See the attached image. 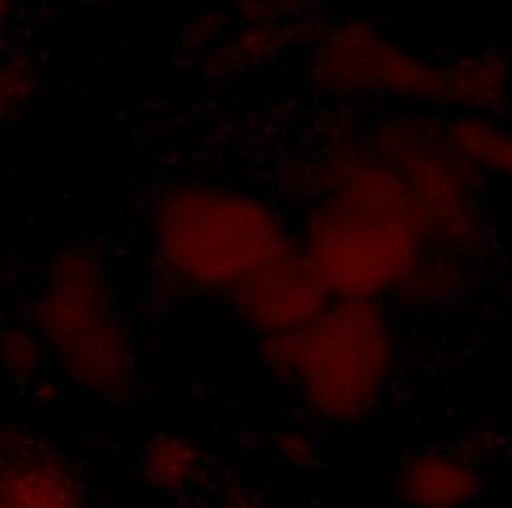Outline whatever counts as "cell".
<instances>
[{"instance_id": "obj_1", "label": "cell", "mask_w": 512, "mask_h": 508, "mask_svg": "<svg viewBox=\"0 0 512 508\" xmlns=\"http://www.w3.org/2000/svg\"><path fill=\"white\" fill-rule=\"evenodd\" d=\"M332 297L400 293L429 256L425 214L383 159L345 165L297 242Z\"/></svg>"}, {"instance_id": "obj_2", "label": "cell", "mask_w": 512, "mask_h": 508, "mask_svg": "<svg viewBox=\"0 0 512 508\" xmlns=\"http://www.w3.org/2000/svg\"><path fill=\"white\" fill-rule=\"evenodd\" d=\"M258 359L310 421L335 429L361 427L392 390L396 326L381 300L332 297L297 333L260 339Z\"/></svg>"}, {"instance_id": "obj_3", "label": "cell", "mask_w": 512, "mask_h": 508, "mask_svg": "<svg viewBox=\"0 0 512 508\" xmlns=\"http://www.w3.org/2000/svg\"><path fill=\"white\" fill-rule=\"evenodd\" d=\"M150 238L159 275L176 293L225 295L297 247L286 218L244 190L176 183L152 207Z\"/></svg>"}, {"instance_id": "obj_4", "label": "cell", "mask_w": 512, "mask_h": 508, "mask_svg": "<svg viewBox=\"0 0 512 508\" xmlns=\"http://www.w3.org/2000/svg\"><path fill=\"white\" fill-rule=\"evenodd\" d=\"M31 328L47 357L77 390L130 401L139 390V355L113 275L91 247L60 249L31 300Z\"/></svg>"}, {"instance_id": "obj_5", "label": "cell", "mask_w": 512, "mask_h": 508, "mask_svg": "<svg viewBox=\"0 0 512 508\" xmlns=\"http://www.w3.org/2000/svg\"><path fill=\"white\" fill-rule=\"evenodd\" d=\"M376 148L418 201L431 245L455 253L482 247L484 214L475 187L480 172L449 148L444 132L418 117L400 119L381 132Z\"/></svg>"}, {"instance_id": "obj_6", "label": "cell", "mask_w": 512, "mask_h": 508, "mask_svg": "<svg viewBox=\"0 0 512 508\" xmlns=\"http://www.w3.org/2000/svg\"><path fill=\"white\" fill-rule=\"evenodd\" d=\"M308 77L330 95L447 104L442 66L420 58L365 20H343L317 31L308 55Z\"/></svg>"}, {"instance_id": "obj_7", "label": "cell", "mask_w": 512, "mask_h": 508, "mask_svg": "<svg viewBox=\"0 0 512 508\" xmlns=\"http://www.w3.org/2000/svg\"><path fill=\"white\" fill-rule=\"evenodd\" d=\"M229 302L240 324L264 339L308 326L332 302V293L295 247L244 280Z\"/></svg>"}, {"instance_id": "obj_8", "label": "cell", "mask_w": 512, "mask_h": 508, "mask_svg": "<svg viewBox=\"0 0 512 508\" xmlns=\"http://www.w3.org/2000/svg\"><path fill=\"white\" fill-rule=\"evenodd\" d=\"M0 508H88V495L73 462L47 438L3 429Z\"/></svg>"}, {"instance_id": "obj_9", "label": "cell", "mask_w": 512, "mask_h": 508, "mask_svg": "<svg viewBox=\"0 0 512 508\" xmlns=\"http://www.w3.org/2000/svg\"><path fill=\"white\" fill-rule=\"evenodd\" d=\"M394 493L409 508H469L482 498L486 473L480 460L453 447H420L394 469Z\"/></svg>"}, {"instance_id": "obj_10", "label": "cell", "mask_w": 512, "mask_h": 508, "mask_svg": "<svg viewBox=\"0 0 512 508\" xmlns=\"http://www.w3.org/2000/svg\"><path fill=\"white\" fill-rule=\"evenodd\" d=\"M207 476L203 445L178 429H157L139 449V478L154 493H185Z\"/></svg>"}, {"instance_id": "obj_11", "label": "cell", "mask_w": 512, "mask_h": 508, "mask_svg": "<svg viewBox=\"0 0 512 508\" xmlns=\"http://www.w3.org/2000/svg\"><path fill=\"white\" fill-rule=\"evenodd\" d=\"M447 104L466 113L499 115L508 104V62L497 51L464 55L444 69Z\"/></svg>"}, {"instance_id": "obj_12", "label": "cell", "mask_w": 512, "mask_h": 508, "mask_svg": "<svg viewBox=\"0 0 512 508\" xmlns=\"http://www.w3.org/2000/svg\"><path fill=\"white\" fill-rule=\"evenodd\" d=\"M449 148L475 172L508 176L512 170V139L504 124L491 115L464 113L442 130Z\"/></svg>"}, {"instance_id": "obj_13", "label": "cell", "mask_w": 512, "mask_h": 508, "mask_svg": "<svg viewBox=\"0 0 512 508\" xmlns=\"http://www.w3.org/2000/svg\"><path fill=\"white\" fill-rule=\"evenodd\" d=\"M44 361H47V350L31 326L9 324L0 328V372L7 379L14 383L38 379Z\"/></svg>"}, {"instance_id": "obj_14", "label": "cell", "mask_w": 512, "mask_h": 508, "mask_svg": "<svg viewBox=\"0 0 512 508\" xmlns=\"http://www.w3.org/2000/svg\"><path fill=\"white\" fill-rule=\"evenodd\" d=\"M33 93L36 73L31 66L14 58H0V121L14 117Z\"/></svg>"}, {"instance_id": "obj_15", "label": "cell", "mask_w": 512, "mask_h": 508, "mask_svg": "<svg viewBox=\"0 0 512 508\" xmlns=\"http://www.w3.org/2000/svg\"><path fill=\"white\" fill-rule=\"evenodd\" d=\"M275 454L286 467L310 471L319 465V447L315 438L299 427H284L273 436Z\"/></svg>"}, {"instance_id": "obj_16", "label": "cell", "mask_w": 512, "mask_h": 508, "mask_svg": "<svg viewBox=\"0 0 512 508\" xmlns=\"http://www.w3.org/2000/svg\"><path fill=\"white\" fill-rule=\"evenodd\" d=\"M222 508H271L260 495L242 489H231L222 495Z\"/></svg>"}, {"instance_id": "obj_17", "label": "cell", "mask_w": 512, "mask_h": 508, "mask_svg": "<svg viewBox=\"0 0 512 508\" xmlns=\"http://www.w3.org/2000/svg\"><path fill=\"white\" fill-rule=\"evenodd\" d=\"M11 7H14V0H0V36L5 33V27L11 16Z\"/></svg>"}, {"instance_id": "obj_18", "label": "cell", "mask_w": 512, "mask_h": 508, "mask_svg": "<svg viewBox=\"0 0 512 508\" xmlns=\"http://www.w3.org/2000/svg\"><path fill=\"white\" fill-rule=\"evenodd\" d=\"M86 3H113V0H86Z\"/></svg>"}]
</instances>
